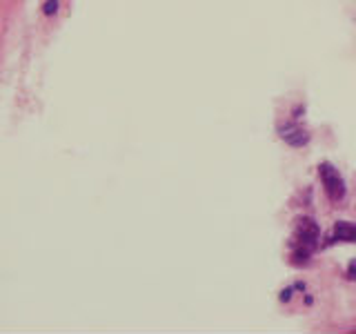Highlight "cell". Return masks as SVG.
Instances as JSON below:
<instances>
[{
  "mask_svg": "<svg viewBox=\"0 0 356 334\" xmlns=\"http://www.w3.org/2000/svg\"><path fill=\"white\" fill-rule=\"evenodd\" d=\"M318 174H321V180H323L325 194L330 196V200H343L345 198V180L339 174L336 167L332 163H321Z\"/></svg>",
  "mask_w": 356,
  "mask_h": 334,
  "instance_id": "obj_1",
  "label": "cell"
},
{
  "mask_svg": "<svg viewBox=\"0 0 356 334\" xmlns=\"http://www.w3.org/2000/svg\"><path fill=\"white\" fill-rule=\"evenodd\" d=\"M316 238H318V227L310 218H303L298 225V232H296V240H294L298 245L296 254H303V258H305L316 247Z\"/></svg>",
  "mask_w": 356,
  "mask_h": 334,
  "instance_id": "obj_2",
  "label": "cell"
},
{
  "mask_svg": "<svg viewBox=\"0 0 356 334\" xmlns=\"http://www.w3.org/2000/svg\"><path fill=\"white\" fill-rule=\"evenodd\" d=\"M280 138L294 147H301L310 140V134H307L298 123H287L285 127H280Z\"/></svg>",
  "mask_w": 356,
  "mask_h": 334,
  "instance_id": "obj_3",
  "label": "cell"
},
{
  "mask_svg": "<svg viewBox=\"0 0 356 334\" xmlns=\"http://www.w3.org/2000/svg\"><path fill=\"white\" fill-rule=\"evenodd\" d=\"M334 238L336 240H347V243H356V223L350 220H341L334 227Z\"/></svg>",
  "mask_w": 356,
  "mask_h": 334,
  "instance_id": "obj_4",
  "label": "cell"
},
{
  "mask_svg": "<svg viewBox=\"0 0 356 334\" xmlns=\"http://www.w3.org/2000/svg\"><path fill=\"white\" fill-rule=\"evenodd\" d=\"M347 276H350V279H356V261H352V263L347 265Z\"/></svg>",
  "mask_w": 356,
  "mask_h": 334,
  "instance_id": "obj_5",
  "label": "cell"
}]
</instances>
